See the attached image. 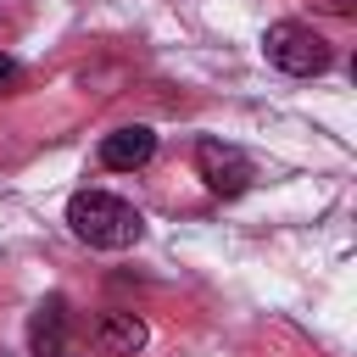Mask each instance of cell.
Segmentation results:
<instances>
[{"label": "cell", "mask_w": 357, "mask_h": 357, "mask_svg": "<svg viewBox=\"0 0 357 357\" xmlns=\"http://www.w3.org/2000/svg\"><path fill=\"white\" fill-rule=\"evenodd\" d=\"M67 229L95 245V251H128L139 234H145V218L123 201V195H106V190H78L67 201Z\"/></svg>", "instance_id": "obj_1"}, {"label": "cell", "mask_w": 357, "mask_h": 357, "mask_svg": "<svg viewBox=\"0 0 357 357\" xmlns=\"http://www.w3.org/2000/svg\"><path fill=\"white\" fill-rule=\"evenodd\" d=\"M262 56H268L279 73H290V78H318V73L329 67V39L312 33L307 22H273V28L262 33Z\"/></svg>", "instance_id": "obj_2"}, {"label": "cell", "mask_w": 357, "mask_h": 357, "mask_svg": "<svg viewBox=\"0 0 357 357\" xmlns=\"http://www.w3.org/2000/svg\"><path fill=\"white\" fill-rule=\"evenodd\" d=\"M195 173H201V184H206L212 195H223V201H234V195L251 190V156H245L240 145H223V139H201V145H195Z\"/></svg>", "instance_id": "obj_3"}, {"label": "cell", "mask_w": 357, "mask_h": 357, "mask_svg": "<svg viewBox=\"0 0 357 357\" xmlns=\"http://www.w3.org/2000/svg\"><path fill=\"white\" fill-rule=\"evenodd\" d=\"M151 156H156V134H151L145 123L112 128V134L100 139V167H112V173H134V167H145Z\"/></svg>", "instance_id": "obj_4"}, {"label": "cell", "mask_w": 357, "mask_h": 357, "mask_svg": "<svg viewBox=\"0 0 357 357\" xmlns=\"http://www.w3.org/2000/svg\"><path fill=\"white\" fill-rule=\"evenodd\" d=\"M28 346H33V357L67 351V301H61V296L39 301V312L28 318Z\"/></svg>", "instance_id": "obj_5"}, {"label": "cell", "mask_w": 357, "mask_h": 357, "mask_svg": "<svg viewBox=\"0 0 357 357\" xmlns=\"http://www.w3.org/2000/svg\"><path fill=\"white\" fill-rule=\"evenodd\" d=\"M95 346H100L106 357H134V351L145 346V318H139V312H106V318L95 324Z\"/></svg>", "instance_id": "obj_6"}, {"label": "cell", "mask_w": 357, "mask_h": 357, "mask_svg": "<svg viewBox=\"0 0 357 357\" xmlns=\"http://www.w3.org/2000/svg\"><path fill=\"white\" fill-rule=\"evenodd\" d=\"M318 11H329V17H357V0H312Z\"/></svg>", "instance_id": "obj_7"}, {"label": "cell", "mask_w": 357, "mask_h": 357, "mask_svg": "<svg viewBox=\"0 0 357 357\" xmlns=\"http://www.w3.org/2000/svg\"><path fill=\"white\" fill-rule=\"evenodd\" d=\"M17 78H22V67H17V56H6V50H0V89H11Z\"/></svg>", "instance_id": "obj_8"}, {"label": "cell", "mask_w": 357, "mask_h": 357, "mask_svg": "<svg viewBox=\"0 0 357 357\" xmlns=\"http://www.w3.org/2000/svg\"><path fill=\"white\" fill-rule=\"evenodd\" d=\"M56 357H78V351H56Z\"/></svg>", "instance_id": "obj_9"}]
</instances>
